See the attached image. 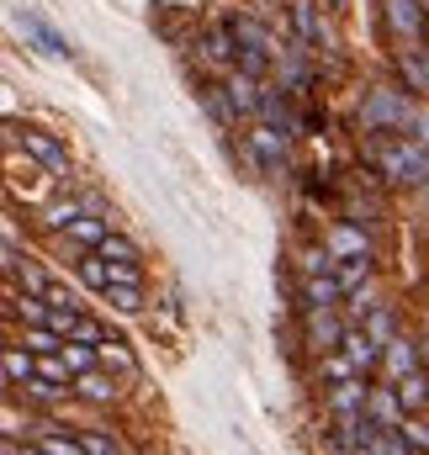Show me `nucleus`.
<instances>
[{
    "instance_id": "f3484780",
    "label": "nucleus",
    "mask_w": 429,
    "mask_h": 455,
    "mask_svg": "<svg viewBox=\"0 0 429 455\" xmlns=\"http://www.w3.org/2000/svg\"><path fill=\"white\" fill-rule=\"evenodd\" d=\"M96 355H101V360H107V365H122V371H133V355H127V349H122V344H117V339L96 344Z\"/></svg>"
},
{
    "instance_id": "f8f14e48",
    "label": "nucleus",
    "mask_w": 429,
    "mask_h": 455,
    "mask_svg": "<svg viewBox=\"0 0 429 455\" xmlns=\"http://www.w3.org/2000/svg\"><path fill=\"white\" fill-rule=\"evenodd\" d=\"M366 270H371V259H366V254H344V265H339V286L350 291L355 281H366Z\"/></svg>"
},
{
    "instance_id": "aec40b11",
    "label": "nucleus",
    "mask_w": 429,
    "mask_h": 455,
    "mask_svg": "<svg viewBox=\"0 0 429 455\" xmlns=\"http://www.w3.org/2000/svg\"><path fill=\"white\" fill-rule=\"evenodd\" d=\"M27 371H32V360H27L21 349H11V355H5V376H11V381H27Z\"/></svg>"
},
{
    "instance_id": "2eb2a0df",
    "label": "nucleus",
    "mask_w": 429,
    "mask_h": 455,
    "mask_svg": "<svg viewBox=\"0 0 429 455\" xmlns=\"http://www.w3.org/2000/svg\"><path fill=\"white\" fill-rule=\"evenodd\" d=\"M69 233H75V238H85V243H107V223H96V218H75Z\"/></svg>"
},
{
    "instance_id": "4be33fe9",
    "label": "nucleus",
    "mask_w": 429,
    "mask_h": 455,
    "mask_svg": "<svg viewBox=\"0 0 429 455\" xmlns=\"http://www.w3.org/2000/svg\"><path fill=\"white\" fill-rule=\"evenodd\" d=\"M85 451H91V455H117V445H111L107 435H96V429H85Z\"/></svg>"
},
{
    "instance_id": "a878e982",
    "label": "nucleus",
    "mask_w": 429,
    "mask_h": 455,
    "mask_svg": "<svg viewBox=\"0 0 429 455\" xmlns=\"http://www.w3.org/2000/svg\"><path fill=\"white\" fill-rule=\"evenodd\" d=\"M313 339H319V344H334V339H339V329H334L328 318H313Z\"/></svg>"
},
{
    "instance_id": "39448f33",
    "label": "nucleus",
    "mask_w": 429,
    "mask_h": 455,
    "mask_svg": "<svg viewBox=\"0 0 429 455\" xmlns=\"http://www.w3.org/2000/svg\"><path fill=\"white\" fill-rule=\"evenodd\" d=\"M21 143H27V154H37L53 175H69V159H64V148H59L48 132H21Z\"/></svg>"
},
{
    "instance_id": "ddd939ff",
    "label": "nucleus",
    "mask_w": 429,
    "mask_h": 455,
    "mask_svg": "<svg viewBox=\"0 0 429 455\" xmlns=\"http://www.w3.org/2000/svg\"><path fill=\"white\" fill-rule=\"evenodd\" d=\"M398 397H403V408H425L429 387L419 381V376H398Z\"/></svg>"
},
{
    "instance_id": "5701e85b",
    "label": "nucleus",
    "mask_w": 429,
    "mask_h": 455,
    "mask_svg": "<svg viewBox=\"0 0 429 455\" xmlns=\"http://www.w3.org/2000/svg\"><path fill=\"white\" fill-rule=\"evenodd\" d=\"M69 339H85V344H107V334H101V329H96V323H85V318H80V323H75V334H69Z\"/></svg>"
},
{
    "instance_id": "1a4fd4ad",
    "label": "nucleus",
    "mask_w": 429,
    "mask_h": 455,
    "mask_svg": "<svg viewBox=\"0 0 429 455\" xmlns=\"http://www.w3.org/2000/svg\"><path fill=\"white\" fill-rule=\"evenodd\" d=\"M107 302L117 307V313H138V307H143L138 281H111V286H107Z\"/></svg>"
},
{
    "instance_id": "bb28decb",
    "label": "nucleus",
    "mask_w": 429,
    "mask_h": 455,
    "mask_svg": "<svg viewBox=\"0 0 429 455\" xmlns=\"http://www.w3.org/2000/svg\"><path fill=\"white\" fill-rule=\"evenodd\" d=\"M64 365L80 376V371H91V355H85V349H69V355H64Z\"/></svg>"
},
{
    "instance_id": "6e6552de",
    "label": "nucleus",
    "mask_w": 429,
    "mask_h": 455,
    "mask_svg": "<svg viewBox=\"0 0 429 455\" xmlns=\"http://www.w3.org/2000/svg\"><path fill=\"white\" fill-rule=\"evenodd\" d=\"M75 392H80V397H91V403H111V397H117V387H111L101 371H80Z\"/></svg>"
},
{
    "instance_id": "412c9836",
    "label": "nucleus",
    "mask_w": 429,
    "mask_h": 455,
    "mask_svg": "<svg viewBox=\"0 0 429 455\" xmlns=\"http://www.w3.org/2000/svg\"><path fill=\"white\" fill-rule=\"evenodd\" d=\"M371 403H376V413H382L387 424H398V403H403V397H393V392H371Z\"/></svg>"
},
{
    "instance_id": "4468645a",
    "label": "nucleus",
    "mask_w": 429,
    "mask_h": 455,
    "mask_svg": "<svg viewBox=\"0 0 429 455\" xmlns=\"http://www.w3.org/2000/svg\"><path fill=\"white\" fill-rule=\"evenodd\" d=\"M101 254H107V259H117V265H133V259H138V249H133V243H127L122 233H107V243H101Z\"/></svg>"
},
{
    "instance_id": "a211bd4d",
    "label": "nucleus",
    "mask_w": 429,
    "mask_h": 455,
    "mask_svg": "<svg viewBox=\"0 0 429 455\" xmlns=\"http://www.w3.org/2000/svg\"><path fill=\"white\" fill-rule=\"evenodd\" d=\"M27 349H32V355H53V349H59V334H48V329H32V334H27Z\"/></svg>"
},
{
    "instance_id": "dca6fc26",
    "label": "nucleus",
    "mask_w": 429,
    "mask_h": 455,
    "mask_svg": "<svg viewBox=\"0 0 429 455\" xmlns=\"http://www.w3.org/2000/svg\"><path fill=\"white\" fill-rule=\"evenodd\" d=\"M292 16H297V32H303V37H319V21H313V0H297V5H292Z\"/></svg>"
},
{
    "instance_id": "423d86ee",
    "label": "nucleus",
    "mask_w": 429,
    "mask_h": 455,
    "mask_svg": "<svg viewBox=\"0 0 429 455\" xmlns=\"http://www.w3.org/2000/svg\"><path fill=\"white\" fill-rule=\"evenodd\" d=\"M376 355H382L376 339H366V334H344V360H350L355 371H371V365H376Z\"/></svg>"
},
{
    "instance_id": "b1692460",
    "label": "nucleus",
    "mask_w": 429,
    "mask_h": 455,
    "mask_svg": "<svg viewBox=\"0 0 429 455\" xmlns=\"http://www.w3.org/2000/svg\"><path fill=\"white\" fill-rule=\"evenodd\" d=\"M228 32H207V59H228Z\"/></svg>"
},
{
    "instance_id": "7ed1b4c3",
    "label": "nucleus",
    "mask_w": 429,
    "mask_h": 455,
    "mask_svg": "<svg viewBox=\"0 0 429 455\" xmlns=\"http://www.w3.org/2000/svg\"><path fill=\"white\" fill-rule=\"evenodd\" d=\"M360 408H366V387L339 381V387H334V413H339L344 429H366V424H360Z\"/></svg>"
},
{
    "instance_id": "9d476101",
    "label": "nucleus",
    "mask_w": 429,
    "mask_h": 455,
    "mask_svg": "<svg viewBox=\"0 0 429 455\" xmlns=\"http://www.w3.org/2000/svg\"><path fill=\"white\" fill-rule=\"evenodd\" d=\"M21 27H27V32H32V37L43 43V53H69V48L59 43V32H53V27H48L43 16H32V11H27V16H21Z\"/></svg>"
},
{
    "instance_id": "f03ea898",
    "label": "nucleus",
    "mask_w": 429,
    "mask_h": 455,
    "mask_svg": "<svg viewBox=\"0 0 429 455\" xmlns=\"http://www.w3.org/2000/svg\"><path fill=\"white\" fill-rule=\"evenodd\" d=\"M393 122H403V127H409V122H414V107H409L398 91H376V96L366 101V127H371V132H382V127H393Z\"/></svg>"
},
{
    "instance_id": "6ab92c4d",
    "label": "nucleus",
    "mask_w": 429,
    "mask_h": 455,
    "mask_svg": "<svg viewBox=\"0 0 429 455\" xmlns=\"http://www.w3.org/2000/svg\"><path fill=\"white\" fill-rule=\"evenodd\" d=\"M48 455H91L85 451V440H59V435H48V445H43Z\"/></svg>"
},
{
    "instance_id": "0eeeda50",
    "label": "nucleus",
    "mask_w": 429,
    "mask_h": 455,
    "mask_svg": "<svg viewBox=\"0 0 429 455\" xmlns=\"http://www.w3.org/2000/svg\"><path fill=\"white\" fill-rule=\"evenodd\" d=\"M366 445H376V455H409V435L403 429H387V424L382 429L366 424Z\"/></svg>"
},
{
    "instance_id": "20e7f679",
    "label": "nucleus",
    "mask_w": 429,
    "mask_h": 455,
    "mask_svg": "<svg viewBox=\"0 0 429 455\" xmlns=\"http://www.w3.org/2000/svg\"><path fill=\"white\" fill-rule=\"evenodd\" d=\"M387 16H393V32L409 37V43L425 32V11H419V0H387Z\"/></svg>"
},
{
    "instance_id": "f257e3e1",
    "label": "nucleus",
    "mask_w": 429,
    "mask_h": 455,
    "mask_svg": "<svg viewBox=\"0 0 429 455\" xmlns=\"http://www.w3.org/2000/svg\"><path fill=\"white\" fill-rule=\"evenodd\" d=\"M371 159L387 180H429V154L414 143H371Z\"/></svg>"
},
{
    "instance_id": "9b49d317",
    "label": "nucleus",
    "mask_w": 429,
    "mask_h": 455,
    "mask_svg": "<svg viewBox=\"0 0 429 455\" xmlns=\"http://www.w3.org/2000/svg\"><path fill=\"white\" fill-rule=\"evenodd\" d=\"M339 291H344V286H339L334 275H313V281H308V302H313V307H334Z\"/></svg>"
},
{
    "instance_id": "393cba45",
    "label": "nucleus",
    "mask_w": 429,
    "mask_h": 455,
    "mask_svg": "<svg viewBox=\"0 0 429 455\" xmlns=\"http://www.w3.org/2000/svg\"><path fill=\"white\" fill-rule=\"evenodd\" d=\"M409 365H414V349L398 344V349H393V376H409Z\"/></svg>"
}]
</instances>
